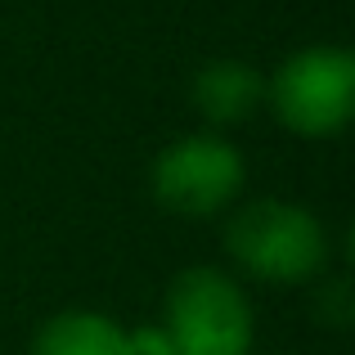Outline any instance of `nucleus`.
I'll return each mask as SVG.
<instances>
[{"mask_svg": "<svg viewBox=\"0 0 355 355\" xmlns=\"http://www.w3.org/2000/svg\"><path fill=\"white\" fill-rule=\"evenodd\" d=\"M225 252L261 284H311L329 270V225L302 202L252 198L230 216Z\"/></svg>", "mask_w": 355, "mask_h": 355, "instance_id": "obj_1", "label": "nucleus"}, {"mask_svg": "<svg viewBox=\"0 0 355 355\" xmlns=\"http://www.w3.org/2000/svg\"><path fill=\"white\" fill-rule=\"evenodd\" d=\"M266 108L297 139H333L355 117V54L306 45L266 77Z\"/></svg>", "mask_w": 355, "mask_h": 355, "instance_id": "obj_2", "label": "nucleus"}, {"mask_svg": "<svg viewBox=\"0 0 355 355\" xmlns=\"http://www.w3.org/2000/svg\"><path fill=\"white\" fill-rule=\"evenodd\" d=\"M162 329L175 342V355H252L257 315L234 275L189 266L166 284Z\"/></svg>", "mask_w": 355, "mask_h": 355, "instance_id": "obj_3", "label": "nucleus"}, {"mask_svg": "<svg viewBox=\"0 0 355 355\" xmlns=\"http://www.w3.org/2000/svg\"><path fill=\"white\" fill-rule=\"evenodd\" d=\"M243 184H248V162H243L239 144L211 130L171 139L148 166V189H153L157 207L193 220L234 207L243 198Z\"/></svg>", "mask_w": 355, "mask_h": 355, "instance_id": "obj_4", "label": "nucleus"}, {"mask_svg": "<svg viewBox=\"0 0 355 355\" xmlns=\"http://www.w3.org/2000/svg\"><path fill=\"white\" fill-rule=\"evenodd\" d=\"M189 99L207 126H239L266 108V77L243 59H216L193 72Z\"/></svg>", "mask_w": 355, "mask_h": 355, "instance_id": "obj_5", "label": "nucleus"}, {"mask_svg": "<svg viewBox=\"0 0 355 355\" xmlns=\"http://www.w3.org/2000/svg\"><path fill=\"white\" fill-rule=\"evenodd\" d=\"M121 333L104 311H59L36 329L32 355H121Z\"/></svg>", "mask_w": 355, "mask_h": 355, "instance_id": "obj_6", "label": "nucleus"}, {"mask_svg": "<svg viewBox=\"0 0 355 355\" xmlns=\"http://www.w3.org/2000/svg\"><path fill=\"white\" fill-rule=\"evenodd\" d=\"M121 355H175V342L166 338L162 324H139L121 333Z\"/></svg>", "mask_w": 355, "mask_h": 355, "instance_id": "obj_7", "label": "nucleus"}]
</instances>
